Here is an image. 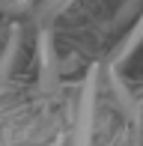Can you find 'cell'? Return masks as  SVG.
Wrapping results in <instances>:
<instances>
[{"label": "cell", "mask_w": 143, "mask_h": 146, "mask_svg": "<svg viewBox=\"0 0 143 146\" xmlns=\"http://www.w3.org/2000/svg\"><path fill=\"white\" fill-rule=\"evenodd\" d=\"M72 3H75V0H45L42 9L36 12V21L42 24V27H48V21H54V18L60 15V12H66Z\"/></svg>", "instance_id": "cell-1"}, {"label": "cell", "mask_w": 143, "mask_h": 146, "mask_svg": "<svg viewBox=\"0 0 143 146\" xmlns=\"http://www.w3.org/2000/svg\"><path fill=\"white\" fill-rule=\"evenodd\" d=\"M18 36H21V30L12 27V36H9V42H6V51L0 54V75H6V72H9L12 60H15V54H18Z\"/></svg>", "instance_id": "cell-2"}]
</instances>
